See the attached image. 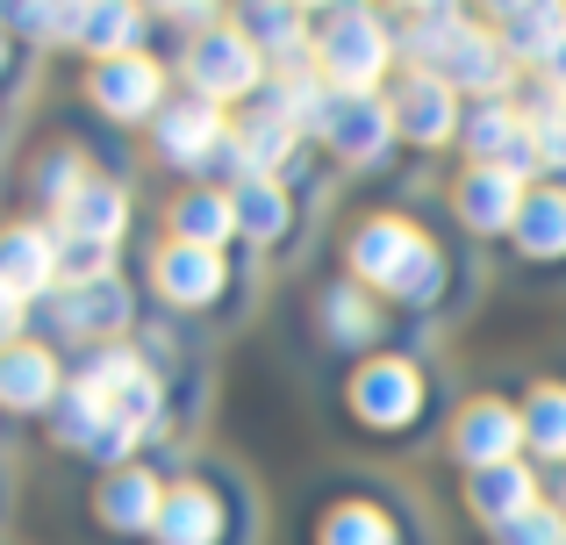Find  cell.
<instances>
[{"mask_svg": "<svg viewBox=\"0 0 566 545\" xmlns=\"http://www.w3.org/2000/svg\"><path fill=\"white\" fill-rule=\"evenodd\" d=\"M352 273H366L387 294H438V244L423 230H409L401 216H380L352 238Z\"/></svg>", "mask_w": 566, "mask_h": 545, "instance_id": "1", "label": "cell"}, {"mask_svg": "<svg viewBox=\"0 0 566 545\" xmlns=\"http://www.w3.org/2000/svg\"><path fill=\"white\" fill-rule=\"evenodd\" d=\"M387 57H395V43H387V29L366 8H345L331 22V36L316 43V72L331 80V94H374Z\"/></svg>", "mask_w": 566, "mask_h": 545, "instance_id": "2", "label": "cell"}, {"mask_svg": "<svg viewBox=\"0 0 566 545\" xmlns=\"http://www.w3.org/2000/svg\"><path fill=\"white\" fill-rule=\"evenodd\" d=\"M187 80L201 101H237L259 86V43L244 29H208L187 43Z\"/></svg>", "mask_w": 566, "mask_h": 545, "instance_id": "3", "label": "cell"}, {"mask_svg": "<svg viewBox=\"0 0 566 545\" xmlns=\"http://www.w3.org/2000/svg\"><path fill=\"white\" fill-rule=\"evenodd\" d=\"M459 137H467L473 166H510V172L538 166V151H531V115L516 108V101H473Z\"/></svg>", "mask_w": 566, "mask_h": 545, "instance_id": "4", "label": "cell"}, {"mask_svg": "<svg viewBox=\"0 0 566 545\" xmlns=\"http://www.w3.org/2000/svg\"><path fill=\"white\" fill-rule=\"evenodd\" d=\"M86 388H94L101 402H108V417L123 423L129 438L158 423V380L137 366V352H101V359L86 366Z\"/></svg>", "mask_w": 566, "mask_h": 545, "instance_id": "5", "label": "cell"}, {"mask_svg": "<svg viewBox=\"0 0 566 545\" xmlns=\"http://www.w3.org/2000/svg\"><path fill=\"white\" fill-rule=\"evenodd\" d=\"M331 151L337 158H352V166H374V158L387 151V137H395V101H380V94H337V108H331Z\"/></svg>", "mask_w": 566, "mask_h": 545, "instance_id": "6", "label": "cell"}, {"mask_svg": "<svg viewBox=\"0 0 566 545\" xmlns=\"http://www.w3.org/2000/svg\"><path fill=\"white\" fill-rule=\"evenodd\" d=\"M57 446L94 452V460H123V452H129V431L108 417V402H101L86 380H72V388L57 395Z\"/></svg>", "mask_w": 566, "mask_h": 545, "instance_id": "7", "label": "cell"}, {"mask_svg": "<svg viewBox=\"0 0 566 545\" xmlns=\"http://www.w3.org/2000/svg\"><path fill=\"white\" fill-rule=\"evenodd\" d=\"M516 438H524V417H516L510 402H473V409H459V423H452V446H459V460H467L473 474L510 467Z\"/></svg>", "mask_w": 566, "mask_h": 545, "instance_id": "8", "label": "cell"}, {"mask_svg": "<svg viewBox=\"0 0 566 545\" xmlns=\"http://www.w3.org/2000/svg\"><path fill=\"white\" fill-rule=\"evenodd\" d=\"M94 101L108 115H123V123H137V115H151L158 101H166V72H158V57L123 51V57H108V65H94Z\"/></svg>", "mask_w": 566, "mask_h": 545, "instance_id": "9", "label": "cell"}, {"mask_svg": "<svg viewBox=\"0 0 566 545\" xmlns=\"http://www.w3.org/2000/svg\"><path fill=\"white\" fill-rule=\"evenodd\" d=\"M459 123H467V115H459V94L438 80V72H409V80H401V94H395V129L401 137L444 144Z\"/></svg>", "mask_w": 566, "mask_h": 545, "instance_id": "10", "label": "cell"}, {"mask_svg": "<svg viewBox=\"0 0 566 545\" xmlns=\"http://www.w3.org/2000/svg\"><path fill=\"white\" fill-rule=\"evenodd\" d=\"M51 323L65 337H108V331H123L129 323V294H123V280H86V287H57L51 294Z\"/></svg>", "mask_w": 566, "mask_h": 545, "instance_id": "11", "label": "cell"}, {"mask_svg": "<svg viewBox=\"0 0 566 545\" xmlns=\"http://www.w3.org/2000/svg\"><path fill=\"white\" fill-rule=\"evenodd\" d=\"M416 402H423V380H416V366H401V359H374L359 380H352V409H359L366 423H380V431L409 423Z\"/></svg>", "mask_w": 566, "mask_h": 545, "instance_id": "12", "label": "cell"}, {"mask_svg": "<svg viewBox=\"0 0 566 545\" xmlns=\"http://www.w3.org/2000/svg\"><path fill=\"white\" fill-rule=\"evenodd\" d=\"M158 151L172 158V166H216L222 151V108L216 101H172L166 115H158Z\"/></svg>", "mask_w": 566, "mask_h": 545, "instance_id": "13", "label": "cell"}, {"mask_svg": "<svg viewBox=\"0 0 566 545\" xmlns=\"http://www.w3.org/2000/svg\"><path fill=\"white\" fill-rule=\"evenodd\" d=\"M524 172L510 166H473L467 180H459V216H467L473 230H516V216H524Z\"/></svg>", "mask_w": 566, "mask_h": 545, "instance_id": "14", "label": "cell"}, {"mask_svg": "<svg viewBox=\"0 0 566 545\" xmlns=\"http://www.w3.org/2000/svg\"><path fill=\"white\" fill-rule=\"evenodd\" d=\"M0 287L8 294H43V287H57V238L51 230H36V223H14V230H0Z\"/></svg>", "mask_w": 566, "mask_h": 545, "instance_id": "15", "label": "cell"}, {"mask_svg": "<svg viewBox=\"0 0 566 545\" xmlns=\"http://www.w3.org/2000/svg\"><path fill=\"white\" fill-rule=\"evenodd\" d=\"M438 80L452 86H467V94H481V101H502V86H510V51H502V36H481V29H459V43H452V57L438 65Z\"/></svg>", "mask_w": 566, "mask_h": 545, "instance_id": "16", "label": "cell"}, {"mask_svg": "<svg viewBox=\"0 0 566 545\" xmlns=\"http://www.w3.org/2000/svg\"><path fill=\"white\" fill-rule=\"evenodd\" d=\"M158 510H166V489L144 467L101 481V524H115V532H158Z\"/></svg>", "mask_w": 566, "mask_h": 545, "instance_id": "17", "label": "cell"}, {"mask_svg": "<svg viewBox=\"0 0 566 545\" xmlns=\"http://www.w3.org/2000/svg\"><path fill=\"white\" fill-rule=\"evenodd\" d=\"M151 273H158V294H166V302H216L222 294V259L201 252V244H180V238L158 252Z\"/></svg>", "mask_w": 566, "mask_h": 545, "instance_id": "18", "label": "cell"}, {"mask_svg": "<svg viewBox=\"0 0 566 545\" xmlns=\"http://www.w3.org/2000/svg\"><path fill=\"white\" fill-rule=\"evenodd\" d=\"M467 503H473V517H488L502 532V524H516L524 510H538V481H531V467H488V474H473V489H467Z\"/></svg>", "mask_w": 566, "mask_h": 545, "instance_id": "19", "label": "cell"}, {"mask_svg": "<svg viewBox=\"0 0 566 545\" xmlns=\"http://www.w3.org/2000/svg\"><path fill=\"white\" fill-rule=\"evenodd\" d=\"M123 223H129V201L115 195L108 180H86L80 195L57 209V230H65V238H86V244H115Z\"/></svg>", "mask_w": 566, "mask_h": 545, "instance_id": "20", "label": "cell"}, {"mask_svg": "<svg viewBox=\"0 0 566 545\" xmlns=\"http://www.w3.org/2000/svg\"><path fill=\"white\" fill-rule=\"evenodd\" d=\"M57 395V359L43 345H8L0 352V402L8 409H43Z\"/></svg>", "mask_w": 566, "mask_h": 545, "instance_id": "21", "label": "cell"}, {"mask_svg": "<svg viewBox=\"0 0 566 545\" xmlns=\"http://www.w3.org/2000/svg\"><path fill=\"white\" fill-rule=\"evenodd\" d=\"M222 538V503L208 489H172L158 510V545H216Z\"/></svg>", "mask_w": 566, "mask_h": 545, "instance_id": "22", "label": "cell"}, {"mask_svg": "<svg viewBox=\"0 0 566 545\" xmlns=\"http://www.w3.org/2000/svg\"><path fill=\"white\" fill-rule=\"evenodd\" d=\"M65 36L80 43V51H94L101 65H108V57H123V51H129V36H137V14H129V8H108V0H101V8H72Z\"/></svg>", "mask_w": 566, "mask_h": 545, "instance_id": "23", "label": "cell"}, {"mask_svg": "<svg viewBox=\"0 0 566 545\" xmlns=\"http://www.w3.org/2000/svg\"><path fill=\"white\" fill-rule=\"evenodd\" d=\"M294 137H302V129H294L280 108H259L244 129H237V151H244V166L265 180L273 166H287V158H294Z\"/></svg>", "mask_w": 566, "mask_h": 545, "instance_id": "24", "label": "cell"}, {"mask_svg": "<svg viewBox=\"0 0 566 545\" xmlns=\"http://www.w3.org/2000/svg\"><path fill=\"white\" fill-rule=\"evenodd\" d=\"M524 446L545 452V460H566V388L559 380H538L524 402Z\"/></svg>", "mask_w": 566, "mask_h": 545, "instance_id": "25", "label": "cell"}, {"mask_svg": "<svg viewBox=\"0 0 566 545\" xmlns=\"http://www.w3.org/2000/svg\"><path fill=\"white\" fill-rule=\"evenodd\" d=\"M230 230H237L230 195H187L180 209H172V238H180V244H201V252H216Z\"/></svg>", "mask_w": 566, "mask_h": 545, "instance_id": "26", "label": "cell"}, {"mask_svg": "<svg viewBox=\"0 0 566 545\" xmlns=\"http://www.w3.org/2000/svg\"><path fill=\"white\" fill-rule=\"evenodd\" d=\"M566 36V8H510L502 14V51L510 57H538L545 65V51Z\"/></svg>", "mask_w": 566, "mask_h": 545, "instance_id": "27", "label": "cell"}, {"mask_svg": "<svg viewBox=\"0 0 566 545\" xmlns=\"http://www.w3.org/2000/svg\"><path fill=\"white\" fill-rule=\"evenodd\" d=\"M516 244L531 259H559L566 252V195H531L516 216Z\"/></svg>", "mask_w": 566, "mask_h": 545, "instance_id": "28", "label": "cell"}, {"mask_svg": "<svg viewBox=\"0 0 566 545\" xmlns=\"http://www.w3.org/2000/svg\"><path fill=\"white\" fill-rule=\"evenodd\" d=\"M237 29H244L251 43H265V51H280V65H308L302 14H294V8H244V14H237Z\"/></svg>", "mask_w": 566, "mask_h": 545, "instance_id": "29", "label": "cell"}, {"mask_svg": "<svg viewBox=\"0 0 566 545\" xmlns=\"http://www.w3.org/2000/svg\"><path fill=\"white\" fill-rule=\"evenodd\" d=\"M230 209H237V230H251V238H280V230H287V195H280L273 180L230 187Z\"/></svg>", "mask_w": 566, "mask_h": 545, "instance_id": "30", "label": "cell"}, {"mask_svg": "<svg viewBox=\"0 0 566 545\" xmlns=\"http://www.w3.org/2000/svg\"><path fill=\"white\" fill-rule=\"evenodd\" d=\"M323 323H331V337H337V345H366V337L380 331L374 302H366L359 287H331V294H323Z\"/></svg>", "mask_w": 566, "mask_h": 545, "instance_id": "31", "label": "cell"}, {"mask_svg": "<svg viewBox=\"0 0 566 545\" xmlns=\"http://www.w3.org/2000/svg\"><path fill=\"white\" fill-rule=\"evenodd\" d=\"M323 545H395V524L366 503H345L331 524H323Z\"/></svg>", "mask_w": 566, "mask_h": 545, "instance_id": "32", "label": "cell"}, {"mask_svg": "<svg viewBox=\"0 0 566 545\" xmlns=\"http://www.w3.org/2000/svg\"><path fill=\"white\" fill-rule=\"evenodd\" d=\"M531 151L538 166L566 172V101H531Z\"/></svg>", "mask_w": 566, "mask_h": 545, "instance_id": "33", "label": "cell"}, {"mask_svg": "<svg viewBox=\"0 0 566 545\" xmlns=\"http://www.w3.org/2000/svg\"><path fill=\"white\" fill-rule=\"evenodd\" d=\"M502 545H566V517L553 503H538V510H524L516 524H502Z\"/></svg>", "mask_w": 566, "mask_h": 545, "instance_id": "34", "label": "cell"}, {"mask_svg": "<svg viewBox=\"0 0 566 545\" xmlns=\"http://www.w3.org/2000/svg\"><path fill=\"white\" fill-rule=\"evenodd\" d=\"M80 187H86V172H80V158H72V151H51V158H43V172H36V195L43 201H57V209H65Z\"/></svg>", "mask_w": 566, "mask_h": 545, "instance_id": "35", "label": "cell"}, {"mask_svg": "<svg viewBox=\"0 0 566 545\" xmlns=\"http://www.w3.org/2000/svg\"><path fill=\"white\" fill-rule=\"evenodd\" d=\"M538 72H545V86H553V101H566V36L553 43V51H545V65H538Z\"/></svg>", "mask_w": 566, "mask_h": 545, "instance_id": "36", "label": "cell"}, {"mask_svg": "<svg viewBox=\"0 0 566 545\" xmlns=\"http://www.w3.org/2000/svg\"><path fill=\"white\" fill-rule=\"evenodd\" d=\"M14 331H22V294H8V287H0V345H8Z\"/></svg>", "mask_w": 566, "mask_h": 545, "instance_id": "37", "label": "cell"}, {"mask_svg": "<svg viewBox=\"0 0 566 545\" xmlns=\"http://www.w3.org/2000/svg\"><path fill=\"white\" fill-rule=\"evenodd\" d=\"M0 57H8V43H0Z\"/></svg>", "mask_w": 566, "mask_h": 545, "instance_id": "38", "label": "cell"}]
</instances>
